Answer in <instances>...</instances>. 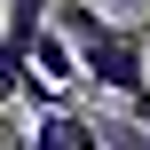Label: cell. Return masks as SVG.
I'll return each instance as SVG.
<instances>
[{"mask_svg": "<svg viewBox=\"0 0 150 150\" xmlns=\"http://www.w3.org/2000/svg\"><path fill=\"white\" fill-rule=\"evenodd\" d=\"M47 24L79 47V87L119 95L127 119L150 127V24L142 16H103L95 0H55Z\"/></svg>", "mask_w": 150, "mask_h": 150, "instance_id": "obj_1", "label": "cell"}, {"mask_svg": "<svg viewBox=\"0 0 150 150\" xmlns=\"http://www.w3.org/2000/svg\"><path fill=\"white\" fill-rule=\"evenodd\" d=\"M47 8H55V0H8V16H0V103H16V87H24V71H32V40H40Z\"/></svg>", "mask_w": 150, "mask_h": 150, "instance_id": "obj_2", "label": "cell"}, {"mask_svg": "<svg viewBox=\"0 0 150 150\" xmlns=\"http://www.w3.org/2000/svg\"><path fill=\"white\" fill-rule=\"evenodd\" d=\"M32 71L47 79V87H63V95H79V47L55 32V24H40V40H32Z\"/></svg>", "mask_w": 150, "mask_h": 150, "instance_id": "obj_3", "label": "cell"}, {"mask_svg": "<svg viewBox=\"0 0 150 150\" xmlns=\"http://www.w3.org/2000/svg\"><path fill=\"white\" fill-rule=\"evenodd\" d=\"M24 150H63V127H55V111H47V119H32V134H24Z\"/></svg>", "mask_w": 150, "mask_h": 150, "instance_id": "obj_4", "label": "cell"}, {"mask_svg": "<svg viewBox=\"0 0 150 150\" xmlns=\"http://www.w3.org/2000/svg\"><path fill=\"white\" fill-rule=\"evenodd\" d=\"M24 134H32V127H16V111L0 103V150H24Z\"/></svg>", "mask_w": 150, "mask_h": 150, "instance_id": "obj_5", "label": "cell"}, {"mask_svg": "<svg viewBox=\"0 0 150 150\" xmlns=\"http://www.w3.org/2000/svg\"><path fill=\"white\" fill-rule=\"evenodd\" d=\"M103 16H150V0H95Z\"/></svg>", "mask_w": 150, "mask_h": 150, "instance_id": "obj_6", "label": "cell"}]
</instances>
